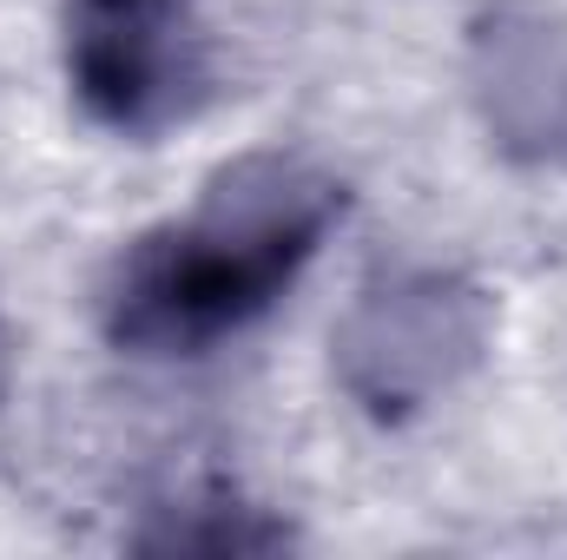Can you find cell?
Masks as SVG:
<instances>
[{"mask_svg":"<svg viewBox=\"0 0 567 560\" xmlns=\"http://www.w3.org/2000/svg\"><path fill=\"white\" fill-rule=\"evenodd\" d=\"M7 383H13V330H7V310H0V403H7Z\"/></svg>","mask_w":567,"mask_h":560,"instance_id":"obj_6","label":"cell"},{"mask_svg":"<svg viewBox=\"0 0 567 560\" xmlns=\"http://www.w3.org/2000/svg\"><path fill=\"white\" fill-rule=\"evenodd\" d=\"M290 541V528L238 495H185L158 508V528H145L140 548L152 554H271Z\"/></svg>","mask_w":567,"mask_h":560,"instance_id":"obj_5","label":"cell"},{"mask_svg":"<svg viewBox=\"0 0 567 560\" xmlns=\"http://www.w3.org/2000/svg\"><path fill=\"white\" fill-rule=\"evenodd\" d=\"M343 178L303 152L218 165L185 218L133 238L100 283V323L126 356H205L251 330L343 218Z\"/></svg>","mask_w":567,"mask_h":560,"instance_id":"obj_1","label":"cell"},{"mask_svg":"<svg viewBox=\"0 0 567 560\" xmlns=\"http://www.w3.org/2000/svg\"><path fill=\"white\" fill-rule=\"evenodd\" d=\"M475 100L502 152L567 158V20L508 0L475 33Z\"/></svg>","mask_w":567,"mask_h":560,"instance_id":"obj_4","label":"cell"},{"mask_svg":"<svg viewBox=\"0 0 567 560\" xmlns=\"http://www.w3.org/2000/svg\"><path fill=\"white\" fill-rule=\"evenodd\" d=\"M488 297L455 271L403 265L357 290L343 310L330 350H337V383L370 409L396 422L442 403L475 356L488 350Z\"/></svg>","mask_w":567,"mask_h":560,"instance_id":"obj_2","label":"cell"},{"mask_svg":"<svg viewBox=\"0 0 567 560\" xmlns=\"http://www.w3.org/2000/svg\"><path fill=\"white\" fill-rule=\"evenodd\" d=\"M66 86L106 133L185 126L212 93L198 0H66Z\"/></svg>","mask_w":567,"mask_h":560,"instance_id":"obj_3","label":"cell"}]
</instances>
